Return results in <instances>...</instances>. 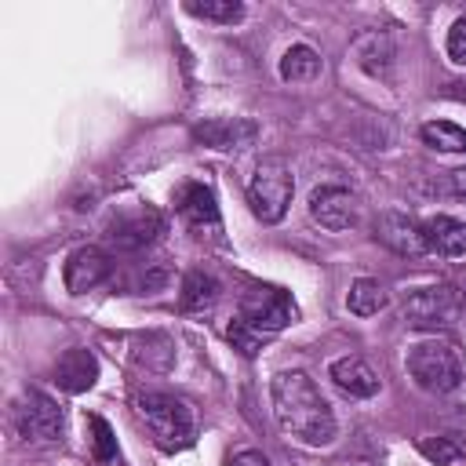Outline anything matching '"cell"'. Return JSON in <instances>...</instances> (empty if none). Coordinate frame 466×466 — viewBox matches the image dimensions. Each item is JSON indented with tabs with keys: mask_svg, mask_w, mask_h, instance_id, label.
Returning <instances> with one entry per match:
<instances>
[{
	"mask_svg": "<svg viewBox=\"0 0 466 466\" xmlns=\"http://www.w3.org/2000/svg\"><path fill=\"white\" fill-rule=\"evenodd\" d=\"M269 397H273V415L284 433H291L295 441L309 448L335 441V430H339L335 411L306 371H277L269 382Z\"/></svg>",
	"mask_w": 466,
	"mask_h": 466,
	"instance_id": "6da1fadb",
	"label": "cell"
},
{
	"mask_svg": "<svg viewBox=\"0 0 466 466\" xmlns=\"http://www.w3.org/2000/svg\"><path fill=\"white\" fill-rule=\"evenodd\" d=\"M408 375L426 393H451L462 386L466 368L451 342L444 339H422L408 350Z\"/></svg>",
	"mask_w": 466,
	"mask_h": 466,
	"instance_id": "7a4b0ae2",
	"label": "cell"
},
{
	"mask_svg": "<svg viewBox=\"0 0 466 466\" xmlns=\"http://www.w3.org/2000/svg\"><path fill=\"white\" fill-rule=\"evenodd\" d=\"M135 408L146 422V430L153 433V441L164 451H178L193 441V411L182 397L160 393V390H146L135 397Z\"/></svg>",
	"mask_w": 466,
	"mask_h": 466,
	"instance_id": "3957f363",
	"label": "cell"
},
{
	"mask_svg": "<svg viewBox=\"0 0 466 466\" xmlns=\"http://www.w3.org/2000/svg\"><path fill=\"white\" fill-rule=\"evenodd\" d=\"M404 320L422 331H451L466 320V299L451 284H430L404 299Z\"/></svg>",
	"mask_w": 466,
	"mask_h": 466,
	"instance_id": "277c9868",
	"label": "cell"
},
{
	"mask_svg": "<svg viewBox=\"0 0 466 466\" xmlns=\"http://www.w3.org/2000/svg\"><path fill=\"white\" fill-rule=\"evenodd\" d=\"M291 193H295V178H291V167L284 157H266L258 160L255 175H251V186H248V204L255 211L258 222H280L288 215V204H291Z\"/></svg>",
	"mask_w": 466,
	"mask_h": 466,
	"instance_id": "5b68a950",
	"label": "cell"
},
{
	"mask_svg": "<svg viewBox=\"0 0 466 466\" xmlns=\"http://www.w3.org/2000/svg\"><path fill=\"white\" fill-rule=\"evenodd\" d=\"M240 320L269 339L273 331H280V328H288L295 320V302L280 288H251L240 299Z\"/></svg>",
	"mask_w": 466,
	"mask_h": 466,
	"instance_id": "8992f818",
	"label": "cell"
},
{
	"mask_svg": "<svg viewBox=\"0 0 466 466\" xmlns=\"http://www.w3.org/2000/svg\"><path fill=\"white\" fill-rule=\"evenodd\" d=\"M15 430L25 441H58L62 437V408L44 390H25L15 404Z\"/></svg>",
	"mask_w": 466,
	"mask_h": 466,
	"instance_id": "52a82bcc",
	"label": "cell"
},
{
	"mask_svg": "<svg viewBox=\"0 0 466 466\" xmlns=\"http://www.w3.org/2000/svg\"><path fill=\"white\" fill-rule=\"evenodd\" d=\"M160 229H164V218H160V211H153V208L138 204V208H120V211L109 218V226H106V237H109L116 248H127V251H135V248H146V244H153Z\"/></svg>",
	"mask_w": 466,
	"mask_h": 466,
	"instance_id": "ba28073f",
	"label": "cell"
},
{
	"mask_svg": "<svg viewBox=\"0 0 466 466\" xmlns=\"http://www.w3.org/2000/svg\"><path fill=\"white\" fill-rule=\"evenodd\" d=\"M178 215L186 218V226L200 237H215L222 233V218H218V204H215V193L200 182H189L178 189Z\"/></svg>",
	"mask_w": 466,
	"mask_h": 466,
	"instance_id": "9c48e42d",
	"label": "cell"
},
{
	"mask_svg": "<svg viewBox=\"0 0 466 466\" xmlns=\"http://www.w3.org/2000/svg\"><path fill=\"white\" fill-rule=\"evenodd\" d=\"M309 215L324 229H350L357 226V197L342 186H320L309 197Z\"/></svg>",
	"mask_w": 466,
	"mask_h": 466,
	"instance_id": "30bf717a",
	"label": "cell"
},
{
	"mask_svg": "<svg viewBox=\"0 0 466 466\" xmlns=\"http://www.w3.org/2000/svg\"><path fill=\"white\" fill-rule=\"evenodd\" d=\"M109 255L102 251V248H76L69 258H66V269H62V277H66V288H69V295H84V291H95L106 277H109Z\"/></svg>",
	"mask_w": 466,
	"mask_h": 466,
	"instance_id": "8fae6325",
	"label": "cell"
},
{
	"mask_svg": "<svg viewBox=\"0 0 466 466\" xmlns=\"http://www.w3.org/2000/svg\"><path fill=\"white\" fill-rule=\"evenodd\" d=\"M193 135L211 149H248V146H255L258 127H255V120H244V116H215V120L197 124Z\"/></svg>",
	"mask_w": 466,
	"mask_h": 466,
	"instance_id": "7c38bea8",
	"label": "cell"
},
{
	"mask_svg": "<svg viewBox=\"0 0 466 466\" xmlns=\"http://www.w3.org/2000/svg\"><path fill=\"white\" fill-rule=\"evenodd\" d=\"M375 237L393 248L397 255H422L426 251V240H422V226L400 211H382L375 218Z\"/></svg>",
	"mask_w": 466,
	"mask_h": 466,
	"instance_id": "4fadbf2b",
	"label": "cell"
},
{
	"mask_svg": "<svg viewBox=\"0 0 466 466\" xmlns=\"http://www.w3.org/2000/svg\"><path fill=\"white\" fill-rule=\"evenodd\" d=\"M95 379H98V360H95V353L84 350V346H73V350H66V353L55 360V382H58L66 393H84V390L95 386Z\"/></svg>",
	"mask_w": 466,
	"mask_h": 466,
	"instance_id": "5bb4252c",
	"label": "cell"
},
{
	"mask_svg": "<svg viewBox=\"0 0 466 466\" xmlns=\"http://www.w3.org/2000/svg\"><path fill=\"white\" fill-rule=\"evenodd\" d=\"M422 240H426V251L459 258V255H466V222H459L451 215H433L422 222Z\"/></svg>",
	"mask_w": 466,
	"mask_h": 466,
	"instance_id": "9a60e30c",
	"label": "cell"
},
{
	"mask_svg": "<svg viewBox=\"0 0 466 466\" xmlns=\"http://www.w3.org/2000/svg\"><path fill=\"white\" fill-rule=\"evenodd\" d=\"M331 382L346 393V397H375L379 393V375H375V368L368 364V360H360V357H339L335 364H331Z\"/></svg>",
	"mask_w": 466,
	"mask_h": 466,
	"instance_id": "2e32d148",
	"label": "cell"
},
{
	"mask_svg": "<svg viewBox=\"0 0 466 466\" xmlns=\"http://www.w3.org/2000/svg\"><path fill=\"white\" fill-rule=\"evenodd\" d=\"M353 58L360 62L364 73H371V76H386L390 66H393V40H390L386 33H379V29L360 33V36L353 40Z\"/></svg>",
	"mask_w": 466,
	"mask_h": 466,
	"instance_id": "e0dca14e",
	"label": "cell"
},
{
	"mask_svg": "<svg viewBox=\"0 0 466 466\" xmlns=\"http://www.w3.org/2000/svg\"><path fill=\"white\" fill-rule=\"evenodd\" d=\"M218 295H222V284L208 273V269H189L186 277H182V309H189V313H204V309H211L215 302H218Z\"/></svg>",
	"mask_w": 466,
	"mask_h": 466,
	"instance_id": "ac0fdd59",
	"label": "cell"
},
{
	"mask_svg": "<svg viewBox=\"0 0 466 466\" xmlns=\"http://www.w3.org/2000/svg\"><path fill=\"white\" fill-rule=\"evenodd\" d=\"M320 69H324V62L309 44H291L280 58V76L291 84H309L320 76Z\"/></svg>",
	"mask_w": 466,
	"mask_h": 466,
	"instance_id": "d6986e66",
	"label": "cell"
},
{
	"mask_svg": "<svg viewBox=\"0 0 466 466\" xmlns=\"http://www.w3.org/2000/svg\"><path fill=\"white\" fill-rule=\"evenodd\" d=\"M135 350H131V357L138 360V364H146V371H167L171 368V360H175V346H171V339L167 335H160V331H146V335H135V342H131Z\"/></svg>",
	"mask_w": 466,
	"mask_h": 466,
	"instance_id": "ffe728a7",
	"label": "cell"
},
{
	"mask_svg": "<svg viewBox=\"0 0 466 466\" xmlns=\"http://www.w3.org/2000/svg\"><path fill=\"white\" fill-rule=\"evenodd\" d=\"M350 313H357V317H375L379 309H386V302H390V295H386V288L379 284V280H371V277H360V280H353V288H350Z\"/></svg>",
	"mask_w": 466,
	"mask_h": 466,
	"instance_id": "44dd1931",
	"label": "cell"
},
{
	"mask_svg": "<svg viewBox=\"0 0 466 466\" xmlns=\"http://www.w3.org/2000/svg\"><path fill=\"white\" fill-rule=\"evenodd\" d=\"M422 142L441 149V153H466V127L451 124V120H430L422 124Z\"/></svg>",
	"mask_w": 466,
	"mask_h": 466,
	"instance_id": "7402d4cb",
	"label": "cell"
},
{
	"mask_svg": "<svg viewBox=\"0 0 466 466\" xmlns=\"http://www.w3.org/2000/svg\"><path fill=\"white\" fill-rule=\"evenodd\" d=\"M186 11L197 18H208V22H222V25H233L244 18V4H237V0H204V4L193 0V4H186Z\"/></svg>",
	"mask_w": 466,
	"mask_h": 466,
	"instance_id": "603a6c76",
	"label": "cell"
},
{
	"mask_svg": "<svg viewBox=\"0 0 466 466\" xmlns=\"http://www.w3.org/2000/svg\"><path fill=\"white\" fill-rule=\"evenodd\" d=\"M415 448H419L430 462H437V466H459V462L466 459V451H462L451 437H422Z\"/></svg>",
	"mask_w": 466,
	"mask_h": 466,
	"instance_id": "cb8c5ba5",
	"label": "cell"
},
{
	"mask_svg": "<svg viewBox=\"0 0 466 466\" xmlns=\"http://www.w3.org/2000/svg\"><path fill=\"white\" fill-rule=\"evenodd\" d=\"M87 433H91V448H95V455H98L102 462H116V437H113L109 422L98 419V415H87Z\"/></svg>",
	"mask_w": 466,
	"mask_h": 466,
	"instance_id": "d4e9b609",
	"label": "cell"
},
{
	"mask_svg": "<svg viewBox=\"0 0 466 466\" xmlns=\"http://www.w3.org/2000/svg\"><path fill=\"white\" fill-rule=\"evenodd\" d=\"M226 335H229L233 350H240L244 357H255V353L262 350V342H266V335H262V331H255V328H248L240 317L229 324V331H226Z\"/></svg>",
	"mask_w": 466,
	"mask_h": 466,
	"instance_id": "484cf974",
	"label": "cell"
},
{
	"mask_svg": "<svg viewBox=\"0 0 466 466\" xmlns=\"http://www.w3.org/2000/svg\"><path fill=\"white\" fill-rule=\"evenodd\" d=\"M444 47H448V58H451V62L466 66V15L451 22V29H448V44H444Z\"/></svg>",
	"mask_w": 466,
	"mask_h": 466,
	"instance_id": "4316f807",
	"label": "cell"
},
{
	"mask_svg": "<svg viewBox=\"0 0 466 466\" xmlns=\"http://www.w3.org/2000/svg\"><path fill=\"white\" fill-rule=\"evenodd\" d=\"M229 466H269V459H266L262 451L248 448V451H237V455L229 459Z\"/></svg>",
	"mask_w": 466,
	"mask_h": 466,
	"instance_id": "83f0119b",
	"label": "cell"
},
{
	"mask_svg": "<svg viewBox=\"0 0 466 466\" xmlns=\"http://www.w3.org/2000/svg\"><path fill=\"white\" fill-rule=\"evenodd\" d=\"M448 186H451V193H455V197H462V200H466V167H455V171H451V178H448Z\"/></svg>",
	"mask_w": 466,
	"mask_h": 466,
	"instance_id": "f1b7e54d",
	"label": "cell"
}]
</instances>
